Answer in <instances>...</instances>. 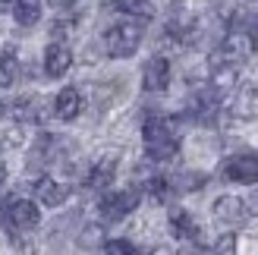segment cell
Wrapping results in <instances>:
<instances>
[{
    "instance_id": "20",
    "label": "cell",
    "mask_w": 258,
    "mask_h": 255,
    "mask_svg": "<svg viewBox=\"0 0 258 255\" xmlns=\"http://www.w3.org/2000/svg\"><path fill=\"white\" fill-rule=\"evenodd\" d=\"M104 255H139V249L129 243V239H107Z\"/></svg>"
},
{
    "instance_id": "12",
    "label": "cell",
    "mask_w": 258,
    "mask_h": 255,
    "mask_svg": "<svg viewBox=\"0 0 258 255\" xmlns=\"http://www.w3.org/2000/svg\"><path fill=\"white\" fill-rule=\"evenodd\" d=\"M79 110H82V95H79V88H73V85L60 88L57 98H54V117L63 120V123H70V120L79 117Z\"/></svg>"
},
{
    "instance_id": "8",
    "label": "cell",
    "mask_w": 258,
    "mask_h": 255,
    "mask_svg": "<svg viewBox=\"0 0 258 255\" xmlns=\"http://www.w3.org/2000/svg\"><path fill=\"white\" fill-rule=\"evenodd\" d=\"M224 176L230 183H242V186L258 183V155H233L224 164Z\"/></svg>"
},
{
    "instance_id": "23",
    "label": "cell",
    "mask_w": 258,
    "mask_h": 255,
    "mask_svg": "<svg viewBox=\"0 0 258 255\" xmlns=\"http://www.w3.org/2000/svg\"><path fill=\"white\" fill-rule=\"evenodd\" d=\"M50 7H57V10H67V7H73V4H79V0H47Z\"/></svg>"
},
{
    "instance_id": "7",
    "label": "cell",
    "mask_w": 258,
    "mask_h": 255,
    "mask_svg": "<svg viewBox=\"0 0 258 255\" xmlns=\"http://www.w3.org/2000/svg\"><path fill=\"white\" fill-rule=\"evenodd\" d=\"M211 211H214V218L221 221V224H233V227L246 224L252 218L249 208H246V199H239V196H221V199H214Z\"/></svg>"
},
{
    "instance_id": "10",
    "label": "cell",
    "mask_w": 258,
    "mask_h": 255,
    "mask_svg": "<svg viewBox=\"0 0 258 255\" xmlns=\"http://www.w3.org/2000/svg\"><path fill=\"white\" fill-rule=\"evenodd\" d=\"M32 189H35V199L41 202V205H47V208H60L63 202L70 199V186L54 180V176H38Z\"/></svg>"
},
{
    "instance_id": "27",
    "label": "cell",
    "mask_w": 258,
    "mask_h": 255,
    "mask_svg": "<svg viewBox=\"0 0 258 255\" xmlns=\"http://www.w3.org/2000/svg\"><path fill=\"white\" fill-rule=\"evenodd\" d=\"M4 110H7V107H4V104H0V113H4Z\"/></svg>"
},
{
    "instance_id": "22",
    "label": "cell",
    "mask_w": 258,
    "mask_h": 255,
    "mask_svg": "<svg viewBox=\"0 0 258 255\" xmlns=\"http://www.w3.org/2000/svg\"><path fill=\"white\" fill-rule=\"evenodd\" d=\"M179 255H208V252H205V249H202L199 243H186V246H183V252H179Z\"/></svg>"
},
{
    "instance_id": "3",
    "label": "cell",
    "mask_w": 258,
    "mask_h": 255,
    "mask_svg": "<svg viewBox=\"0 0 258 255\" xmlns=\"http://www.w3.org/2000/svg\"><path fill=\"white\" fill-rule=\"evenodd\" d=\"M4 224L10 236H19V233H29L41 224V211H38V202L32 199H10L4 205Z\"/></svg>"
},
{
    "instance_id": "1",
    "label": "cell",
    "mask_w": 258,
    "mask_h": 255,
    "mask_svg": "<svg viewBox=\"0 0 258 255\" xmlns=\"http://www.w3.org/2000/svg\"><path fill=\"white\" fill-rule=\"evenodd\" d=\"M142 139H145V151H148V158L151 161H173L176 158V151H179V136H176V126L173 120H167V117H148L145 126H142Z\"/></svg>"
},
{
    "instance_id": "14",
    "label": "cell",
    "mask_w": 258,
    "mask_h": 255,
    "mask_svg": "<svg viewBox=\"0 0 258 255\" xmlns=\"http://www.w3.org/2000/svg\"><path fill=\"white\" fill-rule=\"evenodd\" d=\"M13 19L22 29L38 25V19H41V0H13Z\"/></svg>"
},
{
    "instance_id": "5",
    "label": "cell",
    "mask_w": 258,
    "mask_h": 255,
    "mask_svg": "<svg viewBox=\"0 0 258 255\" xmlns=\"http://www.w3.org/2000/svg\"><path fill=\"white\" fill-rule=\"evenodd\" d=\"M142 202V193L139 189H113V193H104L98 202V214L104 221H123L129 218Z\"/></svg>"
},
{
    "instance_id": "16",
    "label": "cell",
    "mask_w": 258,
    "mask_h": 255,
    "mask_svg": "<svg viewBox=\"0 0 258 255\" xmlns=\"http://www.w3.org/2000/svg\"><path fill=\"white\" fill-rule=\"evenodd\" d=\"M110 7L117 13H123V16H133V19H151L154 16L151 0H113Z\"/></svg>"
},
{
    "instance_id": "19",
    "label": "cell",
    "mask_w": 258,
    "mask_h": 255,
    "mask_svg": "<svg viewBox=\"0 0 258 255\" xmlns=\"http://www.w3.org/2000/svg\"><path fill=\"white\" fill-rule=\"evenodd\" d=\"M236 243H239V239H236V233H221V236L214 239L211 252H214V255H236V249H239Z\"/></svg>"
},
{
    "instance_id": "11",
    "label": "cell",
    "mask_w": 258,
    "mask_h": 255,
    "mask_svg": "<svg viewBox=\"0 0 258 255\" xmlns=\"http://www.w3.org/2000/svg\"><path fill=\"white\" fill-rule=\"evenodd\" d=\"M70 67H73V50L63 41L47 44V50H44V73H47V79H63V76L70 73Z\"/></svg>"
},
{
    "instance_id": "6",
    "label": "cell",
    "mask_w": 258,
    "mask_h": 255,
    "mask_svg": "<svg viewBox=\"0 0 258 255\" xmlns=\"http://www.w3.org/2000/svg\"><path fill=\"white\" fill-rule=\"evenodd\" d=\"M167 85H170V60L164 54H154L142 70V88L158 95V92H167Z\"/></svg>"
},
{
    "instance_id": "4",
    "label": "cell",
    "mask_w": 258,
    "mask_h": 255,
    "mask_svg": "<svg viewBox=\"0 0 258 255\" xmlns=\"http://www.w3.org/2000/svg\"><path fill=\"white\" fill-rule=\"evenodd\" d=\"M252 50H255V38L249 32H242V29H233V32H227V38L221 41V47L211 54V67H214V63H230V67H239L242 60L252 57Z\"/></svg>"
},
{
    "instance_id": "24",
    "label": "cell",
    "mask_w": 258,
    "mask_h": 255,
    "mask_svg": "<svg viewBox=\"0 0 258 255\" xmlns=\"http://www.w3.org/2000/svg\"><path fill=\"white\" fill-rule=\"evenodd\" d=\"M4 186H7V167H4V161H0V193H4Z\"/></svg>"
},
{
    "instance_id": "18",
    "label": "cell",
    "mask_w": 258,
    "mask_h": 255,
    "mask_svg": "<svg viewBox=\"0 0 258 255\" xmlns=\"http://www.w3.org/2000/svg\"><path fill=\"white\" fill-rule=\"evenodd\" d=\"M101 243H107V233H104V227H101V224H88L85 230L79 233V246L82 249H95Z\"/></svg>"
},
{
    "instance_id": "9",
    "label": "cell",
    "mask_w": 258,
    "mask_h": 255,
    "mask_svg": "<svg viewBox=\"0 0 258 255\" xmlns=\"http://www.w3.org/2000/svg\"><path fill=\"white\" fill-rule=\"evenodd\" d=\"M113 176H117V155H104V158H98L92 167H88L85 186H88V189H98V193H104V189L113 186Z\"/></svg>"
},
{
    "instance_id": "13",
    "label": "cell",
    "mask_w": 258,
    "mask_h": 255,
    "mask_svg": "<svg viewBox=\"0 0 258 255\" xmlns=\"http://www.w3.org/2000/svg\"><path fill=\"white\" fill-rule=\"evenodd\" d=\"M170 233L179 239V243H199L202 227L196 224V218H192L189 211L173 208V211H170Z\"/></svg>"
},
{
    "instance_id": "15",
    "label": "cell",
    "mask_w": 258,
    "mask_h": 255,
    "mask_svg": "<svg viewBox=\"0 0 258 255\" xmlns=\"http://www.w3.org/2000/svg\"><path fill=\"white\" fill-rule=\"evenodd\" d=\"M258 107V88L249 82V85H242L239 92H236V101H233V117H242V120H249L252 113Z\"/></svg>"
},
{
    "instance_id": "2",
    "label": "cell",
    "mask_w": 258,
    "mask_h": 255,
    "mask_svg": "<svg viewBox=\"0 0 258 255\" xmlns=\"http://www.w3.org/2000/svg\"><path fill=\"white\" fill-rule=\"evenodd\" d=\"M142 44V25L136 19H123V22H113L110 29L104 32V50L107 57H133Z\"/></svg>"
},
{
    "instance_id": "26",
    "label": "cell",
    "mask_w": 258,
    "mask_h": 255,
    "mask_svg": "<svg viewBox=\"0 0 258 255\" xmlns=\"http://www.w3.org/2000/svg\"><path fill=\"white\" fill-rule=\"evenodd\" d=\"M4 10H13V0H0V13Z\"/></svg>"
},
{
    "instance_id": "17",
    "label": "cell",
    "mask_w": 258,
    "mask_h": 255,
    "mask_svg": "<svg viewBox=\"0 0 258 255\" xmlns=\"http://www.w3.org/2000/svg\"><path fill=\"white\" fill-rule=\"evenodd\" d=\"M19 79V57L13 50H4L0 54V88H13Z\"/></svg>"
},
{
    "instance_id": "25",
    "label": "cell",
    "mask_w": 258,
    "mask_h": 255,
    "mask_svg": "<svg viewBox=\"0 0 258 255\" xmlns=\"http://www.w3.org/2000/svg\"><path fill=\"white\" fill-rule=\"evenodd\" d=\"M148 255H173V252H170V249H164V246H158V249H151Z\"/></svg>"
},
{
    "instance_id": "21",
    "label": "cell",
    "mask_w": 258,
    "mask_h": 255,
    "mask_svg": "<svg viewBox=\"0 0 258 255\" xmlns=\"http://www.w3.org/2000/svg\"><path fill=\"white\" fill-rule=\"evenodd\" d=\"M4 145H13V148L22 145V130H19V126H13V130L4 133Z\"/></svg>"
}]
</instances>
